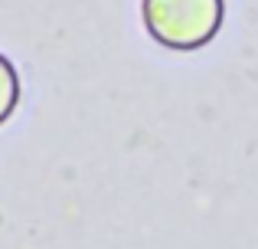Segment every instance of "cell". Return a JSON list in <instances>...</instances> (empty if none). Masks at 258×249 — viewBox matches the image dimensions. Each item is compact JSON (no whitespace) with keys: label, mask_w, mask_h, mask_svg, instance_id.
I'll return each mask as SVG.
<instances>
[{"label":"cell","mask_w":258,"mask_h":249,"mask_svg":"<svg viewBox=\"0 0 258 249\" xmlns=\"http://www.w3.org/2000/svg\"><path fill=\"white\" fill-rule=\"evenodd\" d=\"M222 0H141L144 26L167 49H200L219 33Z\"/></svg>","instance_id":"1"},{"label":"cell","mask_w":258,"mask_h":249,"mask_svg":"<svg viewBox=\"0 0 258 249\" xmlns=\"http://www.w3.org/2000/svg\"><path fill=\"white\" fill-rule=\"evenodd\" d=\"M17 102H20V76L13 69V63L0 53V125L13 115Z\"/></svg>","instance_id":"2"}]
</instances>
